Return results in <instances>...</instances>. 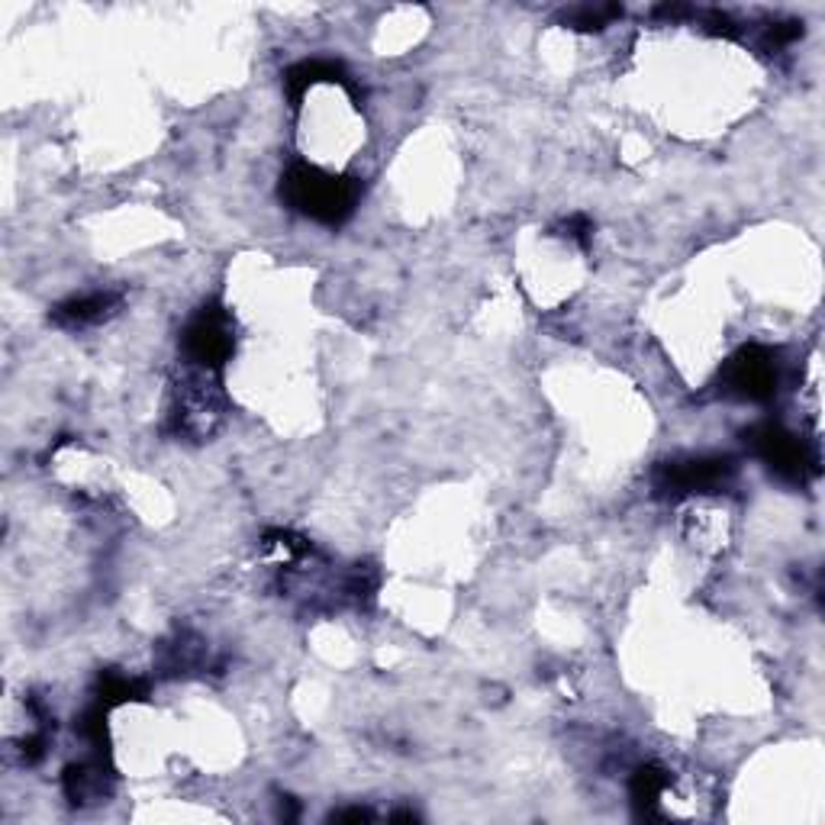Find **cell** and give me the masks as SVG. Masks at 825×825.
Segmentation results:
<instances>
[{"mask_svg":"<svg viewBox=\"0 0 825 825\" xmlns=\"http://www.w3.org/2000/svg\"><path fill=\"white\" fill-rule=\"evenodd\" d=\"M281 200L300 217L336 230L355 213L361 200V181L329 175L310 162H294L281 177Z\"/></svg>","mask_w":825,"mask_h":825,"instance_id":"1","label":"cell"},{"mask_svg":"<svg viewBox=\"0 0 825 825\" xmlns=\"http://www.w3.org/2000/svg\"><path fill=\"white\" fill-rule=\"evenodd\" d=\"M735 474V462L725 455H700V458H681L664 462L654 472V493L658 497H690V493H716L729 484Z\"/></svg>","mask_w":825,"mask_h":825,"instance_id":"3","label":"cell"},{"mask_svg":"<svg viewBox=\"0 0 825 825\" xmlns=\"http://www.w3.org/2000/svg\"><path fill=\"white\" fill-rule=\"evenodd\" d=\"M374 813L371 810H361V806H349V810H336L329 816V823H371Z\"/></svg>","mask_w":825,"mask_h":825,"instance_id":"15","label":"cell"},{"mask_svg":"<svg viewBox=\"0 0 825 825\" xmlns=\"http://www.w3.org/2000/svg\"><path fill=\"white\" fill-rule=\"evenodd\" d=\"M780 384V364L777 355L765 346H745L739 355L729 358L722 368V391L739 400H770Z\"/></svg>","mask_w":825,"mask_h":825,"instance_id":"4","label":"cell"},{"mask_svg":"<svg viewBox=\"0 0 825 825\" xmlns=\"http://www.w3.org/2000/svg\"><path fill=\"white\" fill-rule=\"evenodd\" d=\"M146 684L142 681H132V677H123L117 671H104L101 681H97V704H104L107 709L119 707V704H129V700H146Z\"/></svg>","mask_w":825,"mask_h":825,"instance_id":"10","label":"cell"},{"mask_svg":"<svg viewBox=\"0 0 825 825\" xmlns=\"http://www.w3.org/2000/svg\"><path fill=\"white\" fill-rule=\"evenodd\" d=\"M323 81H329V84H342V88L352 94L355 101H358V84L349 78V71H346L339 61L310 59V61H300V65H294V68H288V71H284V91H288L291 107L297 111V107H300V101H303V94H306L313 84H323Z\"/></svg>","mask_w":825,"mask_h":825,"instance_id":"6","label":"cell"},{"mask_svg":"<svg viewBox=\"0 0 825 825\" xmlns=\"http://www.w3.org/2000/svg\"><path fill=\"white\" fill-rule=\"evenodd\" d=\"M561 236L574 239L581 248H588L590 236H593V223H590L584 213H578V217H568L565 223H561Z\"/></svg>","mask_w":825,"mask_h":825,"instance_id":"14","label":"cell"},{"mask_svg":"<svg viewBox=\"0 0 825 825\" xmlns=\"http://www.w3.org/2000/svg\"><path fill=\"white\" fill-rule=\"evenodd\" d=\"M800 36H803V23H797V20L770 23V30H767V43H770L774 49L790 46V43H793V39H800Z\"/></svg>","mask_w":825,"mask_h":825,"instance_id":"13","label":"cell"},{"mask_svg":"<svg viewBox=\"0 0 825 825\" xmlns=\"http://www.w3.org/2000/svg\"><path fill=\"white\" fill-rule=\"evenodd\" d=\"M181 352L200 371L220 374L223 364L236 352V323L230 310L220 303L200 306L181 333Z\"/></svg>","mask_w":825,"mask_h":825,"instance_id":"2","label":"cell"},{"mask_svg":"<svg viewBox=\"0 0 825 825\" xmlns=\"http://www.w3.org/2000/svg\"><path fill=\"white\" fill-rule=\"evenodd\" d=\"M104 793H107V783H104V767H91V765L65 767V797H68L74 806H84V803L104 800Z\"/></svg>","mask_w":825,"mask_h":825,"instance_id":"9","label":"cell"},{"mask_svg":"<svg viewBox=\"0 0 825 825\" xmlns=\"http://www.w3.org/2000/svg\"><path fill=\"white\" fill-rule=\"evenodd\" d=\"M752 449L770 472L787 477V480L803 484L810 474H816V458L803 445V439H797L793 432H787L777 422H765L752 432Z\"/></svg>","mask_w":825,"mask_h":825,"instance_id":"5","label":"cell"},{"mask_svg":"<svg viewBox=\"0 0 825 825\" xmlns=\"http://www.w3.org/2000/svg\"><path fill=\"white\" fill-rule=\"evenodd\" d=\"M119 306V294L111 291H97V294H81L61 300L59 306L49 313V319L59 329H84V326H97L107 316H114Z\"/></svg>","mask_w":825,"mask_h":825,"instance_id":"7","label":"cell"},{"mask_svg":"<svg viewBox=\"0 0 825 825\" xmlns=\"http://www.w3.org/2000/svg\"><path fill=\"white\" fill-rule=\"evenodd\" d=\"M700 16V23L707 26L709 33H716V36H725V39H735L742 30H739V23L729 16V13H722V10H709V13H697Z\"/></svg>","mask_w":825,"mask_h":825,"instance_id":"12","label":"cell"},{"mask_svg":"<svg viewBox=\"0 0 825 825\" xmlns=\"http://www.w3.org/2000/svg\"><path fill=\"white\" fill-rule=\"evenodd\" d=\"M667 783H671L667 770L658 765L639 767V770L632 774L629 793H632V803H636L639 816H654V813H658V803H661V797H664Z\"/></svg>","mask_w":825,"mask_h":825,"instance_id":"8","label":"cell"},{"mask_svg":"<svg viewBox=\"0 0 825 825\" xmlns=\"http://www.w3.org/2000/svg\"><path fill=\"white\" fill-rule=\"evenodd\" d=\"M616 16H623V7H616V3H606V7H578V10H571V13H565V23L568 26H574V30H603V26H609Z\"/></svg>","mask_w":825,"mask_h":825,"instance_id":"11","label":"cell"}]
</instances>
